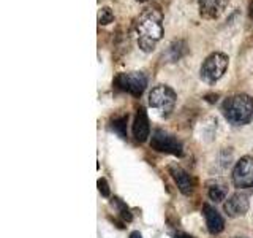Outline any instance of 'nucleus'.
<instances>
[{
    "label": "nucleus",
    "mask_w": 253,
    "mask_h": 238,
    "mask_svg": "<svg viewBox=\"0 0 253 238\" xmlns=\"http://www.w3.org/2000/svg\"><path fill=\"white\" fill-rule=\"evenodd\" d=\"M138 46L141 51L152 53L163 37V16L155 8H146L134 22Z\"/></svg>",
    "instance_id": "f257e3e1"
},
{
    "label": "nucleus",
    "mask_w": 253,
    "mask_h": 238,
    "mask_svg": "<svg viewBox=\"0 0 253 238\" xmlns=\"http://www.w3.org/2000/svg\"><path fill=\"white\" fill-rule=\"evenodd\" d=\"M221 113L233 125H244L253 118V99L247 94H234L221 105Z\"/></svg>",
    "instance_id": "f03ea898"
},
{
    "label": "nucleus",
    "mask_w": 253,
    "mask_h": 238,
    "mask_svg": "<svg viewBox=\"0 0 253 238\" xmlns=\"http://www.w3.org/2000/svg\"><path fill=\"white\" fill-rule=\"evenodd\" d=\"M229 59L228 56L223 53H212L208 58L204 59L203 65H201V78L206 83H215L225 75V71L228 68Z\"/></svg>",
    "instance_id": "7ed1b4c3"
},
{
    "label": "nucleus",
    "mask_w": 253,
    "mask_h": 238,
    "mask_svg": "<svg viewBox=\"0 0 253 238\" xmlns=\"http://www.w3.org/2000/svg\"><path fill=\"white\" fill-rule=\"evenodd\" d=\"M114 84L117 89L128 92L133 97H139L147 86V78L141 71H125V73H119L116 76Z\"/></svg>",
    "instance_id": "20e7f679"
},
{
    "label": "nucleus",
    "mask_w": 253,
    "mask_h": 238,
    "mask_svg": "<svg viewBox=\"0 0 253 238\" xmlns=\"http://www.w3.org/2000/svg\"><path fill=\"white\" fill-rule=\"evenodd\" d=\"M176 99V92L165 84H158L149 92V105L155 110H160L163 115H169L174 110Z\"/></svg>",
    "instance_id": "39448f33"
},
{
    "label": "nucleus",
    "mask_w": 253,
    "mask_h": 238,
    "mask_svg": "<svg viewBox=\"0 0 253 238\" xmlns=\"http://www.w3.org/2000/svg\"><path fill=\"white\" fill-rule=\"evenodd\" d=\"M150 146L158 153L172 154V156H182V143L174 137V135L165 132L162 129H157L152 133V140H150Z\"/></svg>",
    "instance_id": "423d86ee"
},
{
    "label": "nucleus",
    "mask_w": 253,
    "mask_h": 238,
    "mask_svg": "<svg viewBox=\"0 0 253 238\" xmlns=\"http://www.w3.org/2000/svg\"><path fill=\"white\" fill-rule=\"evenodd\" d=\"M233 182L236 187H253V159L245 156L237 161L233 170Z\"/></svg>",
    "instance_id": "0eeeda50"
},
{
    "label": "nucleus",
    "mask_w": 253,
    "mask_h": 238,
    "mask_svg": "<svg viewBox=\"0 0 253 238\" xmlns=\"http://www.w3.org/2000/svg\"><path fill=\"white\" fill-rule=\"evenodd\" d=\"M249 206H250L249 195L244 192H236L225 202L223 208L229 218H239L249 211Z\"/></svg>",
    "instance_id": "6e6552de"
},
{
    "label": "nucleus",
    "mask_w": 253,
    "mask_h": 238,
    "mask_svg": "<svg viewBox=\"0 0 253 238\" xmlns=\"http://www.w3.org/2000/svg\"><path fill=\"white\" fill-rule=\"evenodd\" d=\"M229 0H198L200 14L204 19H218L225 13Z\"/></svg>",
    "instance_id": "1a4fd4ad"
},
{
    "label": "nucleus",
    "mask_w": 253,
    "mask_h": 238,
    "mask_svg": "<svg viewBox=\"0 0 253 238\" xmlns=\"http://www.w3.org/2000/svg\"><path fill=\"white\" fill-rule=\"evenodd\" d=\"M169 173H171V177H172V179L176 181V184H177V187H179V190L184 195H190L193 192V187H195V184H193V179H192V177L182 169V167H179V165H169Z\"/></svg>",
    "instance_id": "9d476101"
},
{
    "label": "nucleus",
    "mask_w": 253,
    "mask_h": 238,
    "mask_svg": "<svg viewBox=\"0 0 253 238\" xmlns=\"http://www.w3.org/2000/svg\"><path fill=\"white\" fill-rule=\"evenodd\" d=\"M203 214H204V218H206V226H208V230H209L211 234L217 235V234H220L221 230L225 229L223 218H221V214L215 208H213L212 205L206 203L203 206Z\"/></svg>",
    "instance_id": "9b49d317"
},
{
    "label": "nucleus",
    "mask_w": 253,
    "mask_h": 238,
    "mask_svg": "<svg viewBox=\"0 0 253 238\" xmlns=\"http://www.w3.org/2000/svg\"><path fill=\"white\" fill-rule=\"evenodd\" d=\"M133 135L138 141H146L150 135V125H149V118L144 108H139L136 111V116H134L133 121Z\"/></svg>",
    "instance_id": "f8f14e48"
},
{
    "label": "nucleus",
    "mask_w": 253,
    "mask_h": 238,
    "mask_svg": "<svg viewBox=\"0 0 253 238\" xmlns=\"http://www.w3.org/2000/svg\"><path fill=\"white\" fill-rule=\"evenodd\" d=\"M206 189H208V195L212 202H223L226 200L228 195V184L225 179L221 178H215L206 182Z\"/></svg>",
    "instance_id": "ddd939ff"
},
{
    "label": "nucleus",
    "mask_w": 253,
    "mask_h": 238,
    "mask_svg": "<svg viewBox=\"0 0 253 238\" xmlns=\"http://www.w3.org/2000/svg\"><path fill=\"white\" fill-rule=\"evenodd\" d=\"M185 54H187V43L184 40H176V42H172L169 45L168 51H166V58H168L169 62H176L180 58H184Z\"/></svg>",
    "instance_id": "4468645a"
},
{
    "label": "nucleus",
    "mask_w": 253,
    "mask_h": 238,
    "mask_svg": "<svg viewBox=\"0 0 253 238\" xmlns=\"http://www.w3.org/2000/svg\"><path fill=\"white\" fill-rule=\"evenodd\" d=\"M113 21H114V14L111 11V8L103 6L98 11V24L100 26H108V24H111Z\"/></svg>",
    "instance_id": "2eb2a0df"
},
{
    "label": "nucleus",
    "mask_w": 253,
    "mask_h": 238,
    "mask_svg": "<svg viewBox=\"0 0 253 238\" xmlns=\"http://www.w3.org/2000/svg\"><path fill=\"white\" fill-rule=\"evenodd\" d=\"M113 206L114 208H117V211H119V214L125 219V221H131V213H130V210L126 208V205L121 200V198H114L113 200Z\"/></svg>",
    "instance_id": "dca6fc26"
},
{
    "label": "nucleus",
    "mask_w": 253,
    "mask_h": 238,
    "mask_svg": "<svg viewBox=\"0 0 253 238\" xmlns=\"http://www.w3.org/2000/svg\"><path fill=\"white\" fill-rule=\"evenodd\" d=\"M126 121H128V116H122V118L116 119L114 124H113V129H114V132H117L119 135H121L122 138H126V132H125Z\"/></svg>",
    "instance_id": "f3484780"
},
{
    "label": "nucleus",
    "mask_w": 253,
    "mask_h": 238,
    "mask_svg": "<svg viewBox=\"0 0 253 238\" xmlns=\"http://www.w3.org/2000/svg\"><path fill=\"white\" fill-rule=\"evenodd\" d=\"M98 190H100V194L103 195V197H109V186H108V182H106V179L105 178H101V179H98Z\"/></svg>",
    "instance_id": "a211bd4d"
},
{
    "label": "nucleus",
    "mask_w": 253,
    "mask_h": 238,
    "mask_svg": "<svg viewBox=\"0 0 253 238\" xmlns=\"http://www.w3.org/2000/svg\"><path fill=\"white\" fill-rule=\"evenodd\" d=\"M174 238H193L192 235H188V234H176V237Z\"/></svg>",
    "instance_id": "6ab92c4d"
},
{
    "label": "nucleus",
    "mask_w": 253,
    "mask_h": 238,
    "mask_svg": "<svg viewBox=\"0 0 253 238\" xmlns=\"http://www.w3.org/2000/svg\"><path fill=\"white\" fill-rule=\"evenodd\" d=\"M130 238H142V237H141L139 232H133V234L130 235Z\"/></svg>",
    "instance_id": "aec40b11"
},
{
    "label": "nucleus",
    "mask_w": 253,
    "mask_h": 238,
    "mask_svg": "<svg viewBox=\"0 0 253 238\" xmlns=\"http://www.w3.org/2000/svg\"><path fill=\"white\" fill-rule=\"evenodd\" d=\"M250 18H253V2L250 5Z\"/></svg>",
    "instance_id": "412c9836"
},
{
    "label": "nucleus",
    "mask_w": 253,
    "mask_h": 238,
    "mask_svg": "<svg viewBox=\"0 0 253 238\" xmlns=\"http://www.w3.org/2000/svg\"><path fill=\"white\" fill-rule=\"evenodd\" d=\"M136 2H139V3H146V2H150V0H136Z\"/></svg>",
    "instance_id": "4be33fe9"
},
{
    "label": "nucleus",
    "mask_w": 253,
    "mask_h": 238,
    "mask_svg": "<svg viewBox=\"0 0 253 238\" xmlns=\"http://www.w3.org/2000/svg\"><path fill=\"white\" fill-rule=\"evenodd\" d=\"M234 238H242V237H234Z\"/></svg>",
    "instance_id": "5701e85b"
}]
</instances>
